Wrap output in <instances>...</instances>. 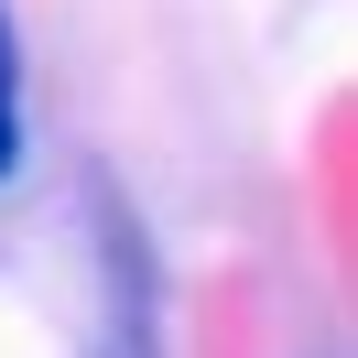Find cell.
<instances>
[{
    "label": "cell",
    "instance_id": "obj_1",
    "mask_svg": "<svg viewBox=\"0 0 358 358\" xmlns=\"http://www.w3.org/2000/svg\"><path fill=\"white\" fill-rule=\"evenodd\" d=\"M22 163V44H11V11H0V174Z\"/></svg>",
    "mask_w": 358,
    "mask_h": 358
}]
</instances>
